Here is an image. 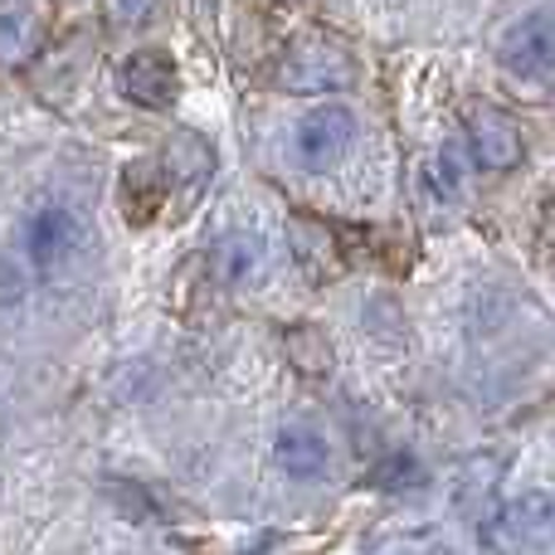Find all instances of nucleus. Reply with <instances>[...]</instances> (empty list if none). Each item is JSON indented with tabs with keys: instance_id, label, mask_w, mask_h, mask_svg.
<instances>
[{
	"instance_id": "nucleus-7",
	"label": "nucleus",
	"mask_w": 555,
	"mask_h": 555,
	"mask_svg": "<svg viewBox=\"0 0 555 555\" xmlns=\"http://www.w3.org/2000/svg\"><path fill=\"white\" fill-rule=\"evenodd\" d=\"M49 15L39 0H0V68H20L44 49Z\"/></svg>"
},
{
	"instance_id": "nucleus-9",
	"label": "nucleus",
	"mask_w": 555,
	"mask_h": 555,
	"mask_svg": "<svg viewBox=\"0 0 555 555\" xmlns=\"http://www.w3.org/2000/svg\"><path fill=\"white\" fill-rule=\"evenodd\" d=\"M215 278L224 287H254L269 278V240L254 230H230L215 244Z\"/></svg>"
},
{
	"instance_id": "nucleus-2",
	"label": "nucleus",
	"mask_w": 555,
	"mask_h": 555,
	"mask_svg": "<svg viewBox=\"0 0 555 555\" xmlns=\"http://www.w3.org/2000/svg\"><path fill=\"white\" fill-rule=\"evenodd\" d=\"M356 142V117L346 103H317L297 117L293 127V156L307 171H332Z\"/></svg>"
},
{
	"instance_id": "nucleus-11",
	"label": "nucleus",
	"mask_w": 555,
	"mask_h": 555,
	"mask_svg": "<svg viewBox=\"0 0 555 555\" xmlns=\"http://www.w3.org/2000/svg\"><path fill=\"white\" fill-rule=\"evenodd\" d=\"M156 171H162L166 191H171V185H191V191H201V185L210 181V171H215V152H210V142H205L201 132H176L171 142H166Z\"/></svg>"
},
{
	"instance_id": "nucleus-14",
	"label": "nucleus",
	"mask_w": 555,
	"mask_h": 555,
	"mask_svg": "<svg viewBox=\"0 0 555 555\" xmlns=\"http://www.w3.org/2000/svg\"><path fill=\"white\" fill-rule=\"evenodd\" d=\"M537 244H541V254L555 263V191L541 201V210H537Z\"/></svg>"
},
{
	"instance_id": "nucleus-1",
	"label": "nucleus",
	"mask_w": 555,
	"mask_h": 555,
	"mask_svg": "<svg viewBox=\"0 0 555 555\" xmlns=\"http://www.w3.org/2000/svg\"><path fill=\"white\" fill-rule=\"evenodd\" d=\"M356 78V64L332 39H293L278 59V88L283 93H336Z\"/></svg>"
},
{
	"instance_id": "nucleus-5",
	"label": "nucleus",
	"mask_w": 555,
	"mask_h": 555,
	"mask_svg": "<svg viewBox=\"0 0 555 555\" xmlns=\"http://www.w3.org/2000/svg\"><path fill=\"white\" fill-rule=\"evenodd\" d=\"M498 59H502V68H507L512 78H527V83L551 78L555 74V15H546V10L521 15L517 25L502 35Z\"/></svg>"
},
{
	"instance_id": "nucleus-6",
	"label": "nucleus",
	"mask_w": 555,
	"mask_h": 555,
	"mask_svg": "<svg viewBox=\"0 0 555 555\" xmlns=\"http://www.w3.org/2000/svg\"><path fill=\"white\" fill-rule=\"evenodd\" d=\"M117 88H122L127 103L152 107V113H166L181 93V74H176V59L166 49H137L117 64Z\"/></svg>"
},
{
	"instance_id": "nucleus-10",
	"label": "nucleus",
	"mask_w": 555,
	"mask_h": 555,
	"mask_svg": "<svg viewBox=\"0 0 555 555\" xmlns=\"http://www.w3.org/2000/svg\"><path fill=\"white\" fill-rule=\"evenodd\" d=\"M273 453H278V468H283L287 478H297V482L322 478L326 463H332V443H326V434L317 429L312 420L283 424V434H278Z\"/></svg>"
},
{
	"instance_id": "nucleus-13",
	"label": "nucleus",
	"mask_w": 555,
	"mask_h": 555,
	"mask_svg": "<svg viewBox=\"0 0 555 555\" xmlns=\"http://www.w3.org/2000/svg\"><path fill=\"white\" fill-rule=\"evenodd\" d=\"M156 5H162V0H103V15H107V25H117V29H137L142 20L156 15Z\"/></svg>"
},
{
	"instance_id": "nucleus-3",
	"label": "nucleus",
	"mask_w": 555,
	"mask_h": 555,
	"mask_svg": "<svg viewBox=\"0 0 555 555\" xmlns=\"http://www.w3.org/2000/svg\"><path fill=\"white\" fill-rule=\"evenodd\" d=\"M83 244H88V224L78 220L74 210H64V205H44V210H35L25 220V230H20V249H25V259L44 273H54V269H64L68 259H78Z\"/></svg>"
},
{
	"instance_id": "nucleus-4",
	"label": "nucleus",
	"mask_w": 555,
	"mask_h": 555,
	"mask_svg": "<svg viewBox=\"0 0 555 555\" xmlns=\"http://www.w3.org/2000/svg\"><path fill=\"white\" fill-rule=\"evenodd\" d=\"M468 152L482 171H517L521 156H527V142H521V127L512 113L492 103H473L468 107Z\"/></svg>"
},
{
	"instance_id": "nucleus-12",
	"label": "nucleus",
	"mask_w": 555,
	"mask_h": 555,
	"mask_svg": "<svg viewBox=\"0 0 555 555\" xmlns=\"http://www.w3.org/2000/svg\"><path fill=\"white\" fill-rule=\"evenodd\" d=\"M375 482H380L385 492H410L414 482H424V468L410 459V453H390V459L375 468Z\"/></svg>"
},
{
	"instance_id": "nucleus-8",
	"label": "nucleus",
	"mask_w": 555,
	"mask_h": 555,
	"mask_svg": "<svg viewBox=\"0 0 555 555\" xmlns=\"http://www.w3.org/2000/svg\"><path fill=\"white\" fill-rule=\"evenodd\" d=\"M502 531L521 551H551L555 546V492L546 488L517 492L507 502V512H502Z\"/></svg>"
}]
</instances>
